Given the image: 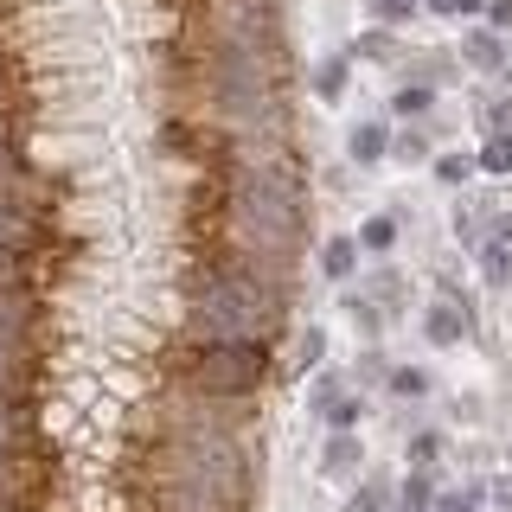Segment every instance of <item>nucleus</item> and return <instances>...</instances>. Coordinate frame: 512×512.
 I'll return each instance as SVG.
<instances>
[{
  "label": "nucleus",
  "mask_w": 512,
  "mask_h": 512,
  "mask_svg": "<svg viewBox=\"0 0 512 512\" xmlns=\"http://www.w3.org/2000/svg\"><path fill=\"white\" fill-rule=\"evenodd\" d=\"M173 372L199 397H256L269 378V340H192L186 333Z\"/></svg>",
  "instance_id": "f257e3e1"
},
{
  "label": "nucleus",
  "mask_w": 512,
  "mask_h": 512,
  "mask_svg": "<svg viewBox=\"0 0 512 512\" xmlns=\"http://www.w3.org/2000/svg\"><path fill=\"white\" fill-rule=\"evenodd\" d=\"M474 333V308L468 301H436V308L423 314V340L429 346H461Z\"/></svg>",
  "instance_id": "f03ea898"
},
{
  "label": "nucleus",
  "mask_w": 512,
  "mask_h": 512,
  "mask_svg": "<svg viewBox=\"0 0 512 512\" xmlns=\"http://www.w3.org/2000/svg\"><path fill=\"white\" fill-rule=\"evenodd\" d=\"M26 237H32V212L20 199V173H7L0 180V250H26Z\"/></svg>",
  "instance_id": "7ed1b4c3"
},
{
  "label": "nucleus",
  "mask_w": 512,
  "mask_h": 512,
  "mask_svg": "<svg viewBox=\"0 0 512 512\" xmlns=\"http://www.w3.org/2000/svg\"><path fill=\"white\" fill-rule=\"evenodd\" d=\"M359 461H365L359 429H333L327 448H320V474H327V480H352V474H359Z\"/></svg>",
  "instance_id": "20e7f679"
},
{
  "label": "nucleus",
  "mask_w": 512,
  "mask_h": 512,
  "mask_svg": "<svg viewBox=\"0 0 512 512\" xmlns=\"http://www.w3.org/2000/svg\"><path fill=\"white\" fill-rule=\"evenodd\" d=\"M461 64H468V71H500V64H506V39L493 26H474L468 39H461Z\"/></svg>",
  "instance_id": "39448f33"
},
{
  "label": "nucleus",
  "mask_w": 512,
  "mask_h": 512,
  "mask_svg": "<svg viewBox=\"0 0 512 512\" xmlns=\"http://www.w3.org/2000/svg\"><path fill=\"white\" fill-rule=\"evenodd\" d=\"M346 154L359 160V167H378V160H391V128H384V122H352Z\"/></svg>",
  "instance_id": "423d86ee"
},
{
  "label": "nucleus",
  "mask_w": 512,
  "mask_h": 512,
  "mask_svg": "<svg viewBox=\"0 0 512 512\" xmlns=\"http://www.w3.org/2000/svg\"><path fill=\"white\" fill-rule=\"evenodd\" d=\"M359 244H352V237H327V244H320V276L327 282H352L359 276Z\"/></svg>",
  "instance_id": "0eeeda50"
},
{
  "label": "nucleus",
  "mask_w": 512,
  "mask_h": 512,
  "mask_svg": "<svg viewBox=\"0 0 512 512\" xmlns=\"http://www.w3.org/2000/svg\"><path fill=\"white\" fill-rule=\"evenodd\" d=\"M397 237H404V224H397L391 212H372V218L359 224V237H352V244H359L365 256H391V250H397Z\"/></svg>",
  "instance_id": "6e6552de"
},
{
  "label": "nucleus",
  "mask_w": 512,
  "mask_h": 512,
  "mask_svg": "<svg viewBox=\"0 0 512 512\" xmlns=\"http://www.w3.org/2000/svg\"><path fill=\"white\" fill-rule=\"evenodd\" d=\"M346 77H352V64H346V52L320 58V64H314V96H320V103H340V96H346Z\"/></svg>",
  "instance_id": "1a4fd4ad"
},
{
  "label": "nucleus",
  "mask_w": 512,
  "mask_h": 512,
  "mask_svg": "<svg viewBox=\"0 0 512 512\" xmlns=\"http://www.w3.org/2000/svg\"><path fill=\"white\" fill-rule=\"evenodd\" d=\"M320 416H327V429H359V423H365V397L340 384V391H333L327 404H320Z\"/></svg>",
  "instance_id": "9d476101"
},
{
  "label": "nucleus",
  "mask_w": 512,
  "mask_h": 512,
  "mask_svg": "<svg viewBox=\"0 0 512 512\" xmlns=\"http://www.w3.org/2000/svg\"><path fill=\"white\" fill-rule=\"evenodd\" d=\"M346 320H352V327L365 333V340H378V333H384V308H378V295H365V288H352V295H346Z\"/></svg>",
  "instance_id": "9b49d317"
},
{
  "label": "nucleus",
  "mask_w": 512,
  "mask_h": 512,
  "mask_svg": "<svg viewBox=\"0 0 512 512\" xmlns=\"http://www.w3.org/2000/svg\"><path fill=\"white\" fill-rule=\"evenodd\" d=\"M429 109H436V90H429V84H397V96H391V116L423 122Z\"/></svg>",
  "instance_id": "f8f14e48"
},
{
  "label": "nucleus",
  "mask_w": 512,
  "mask_h": 512,
  "mask_svg": "<svg viewBox=\"0 0 512 512\" xmlns=\"http://www.w3.org/2000/svg\"><path fill=\"white\" fill-rule=\"evenodd\" d=\"M480 276H487V288H506L512 282V244L487 237V244H480Z\"/></svg>",
  "instance_id": "ddd939ff"
},
{
  "label": "nucleus",
  "mask_w": 512,
  "mask_h": 512,
  "mask_svg": "<svg viewBox=\"0 0 512 512\" xmlns=\"http://www.w3.org/2000/svg\"><path fill=\"white\" fill-rule=\"evenodd\" d=\"M448 77H455V58H448V52H423V58L410 64V84H429V90H436V84H448Z\"/></svg>",
  "instance_id": "4468645a"
},
{
  "label": "nucleus",
  "mask_w": 512,
  "mask_h": 512,
  "mask_svg": "<svg viewBox=\"0 0 512 512\" xmlns=\"http://www.w3.org/2000/svg\"><path fill=\"white\" fill-rule=\"evenodd\" d=\"M474 167L480 173H512V128L506 135H487V148L474 154Z\"/></svg>",
  "instance_id": "2eb2a0df"
},
{
  "label": "nucleus",
  "mask_w": 512,
  "mask_h": 512,
  "mask_svg": "<svg viewBox=\"0 0 512 512\" xmlns=\"http://www.w3.org/2000/svg\"><path fill=\"white\" fill-rule=\"evenodd\" d=\"M346 512H391V480H359V493L346 500Z\"/></svg>",
  "instance_id": "dca6fc26"
},
{
  "label": "nucleus",
  "mask_w": 512,
  "mask_h": 512,
  "mask_svg": "<svg viewBox=\"0 0 512 512\" xmlns=\"http://www.w3.org/2000/svg\"><path fill=\"white\" fill-rule=\"evenodd\" d=\"M384 384H391V397H423L429 391V372H423V365H391Z\"/></svg>",
  "instance_id": "f3484780"
},
{
  "label": "nucleus",
  "mask_w": 512,
  "mask_h": 512,
  "mask_svg": "<svg viewBox=\"0 0 512 512\" xmlns=\"http://www.w3.org/2000/svg\"><path fill=\"white\" fill-rule=\"evenodd\" d=\"M487 506V480H468V487H455V493H442L436 512H480Z\"/></svg>",
  "instance_id": "a211bd4d"
},
{
  "label": "nucleus",
  "mask_w": 512,
  "mask_h": 512,
  "mask_svg": "<svg viewBox=\"0 0 512 512\" xmlns=\"http://www.w3.org/2000/svg\"><path fill=\"white\" fill-rule=\"evenodd\" d=\"M352 52H365L372 64H391V58H397V32H391V26H372L359 45H352Z\"/></svg>",
  "instance_id": "6ab92c4d"
},
{
  "label": "nucleus",
  "mask_w": 512,
  "mask_h": 512,
  "mask_svg": "<svg viewBox=\"0 0 512 512\" xmlns=\"http://www.w3.org/2000/svg\"><path fill=\"white\" fill-rule=\"evenodd\" d=\"M320 365H327V333L308 327V333H301V359H295V372L308 378V372H320Z\"/></svg>",
  "instance_id": "aec40b11"
},
{
  "label": "nucleus",
  "mask_w": 512,
  "mask_h": 512,
  "mask_svg": "<svg viewBox=\"0 0 512 512\" xmlns=\"http://www.w3.org/2000/svg\"><path fill=\"white\" fill-rule=\"evenodd\" d=\"M474 173H480L474 154H442V160H436V180H442V186H468Z\"/></svg>",
  "instance_id": "412c9836"
},
{
  "label": "nucleus",
  "mask_w": 512,
  "mask_h": 512,
  "mask_svg": "<svg viewBox=\"0 0 512 512\" xmlns=\"http://www.w3.org/2000/svg\"><path fill=\"white\" fill-rule=\"evenodd\" d=\"M365 7H372L378 26H404V20H416V7H423V0H365Z\"/></svg>",
  "instance_id": "4be33fe9"
},
{
  "label": "nucleus",
  "mask_w": 512,
  "mask_h": 512,
  "mask_svg": "<svg viewBox=\"0 0 512 512\" xmlns=\"http://www.w3.org/2000/svg\"><path fill=\"white\" fill-rule=\"evenodd\" d=\"M391 154L404 160V167H416V160H429V135L423 128H404V135H391Z\"/></svg>",
  "instance_id": "5701e85b"
},
{
  "label": "nucleus",
  "mask_w": 512,
  "mask_h": 512,
  "mask_svg": "<svg viewBox=\"0 0 512 512\" xmlns=\"http://www.w3.org/2000/svg\"><path fill=\"white\" fill-rule=\"evenodd\" d=\"M436 455H442V436L436 429H416L410 436V468H436Z\"/></svg>",
  "instance_id": "b1692460"
},
{
  "label": "nucleus",
  "mask_w": 512,
  "mask_h": 512,
  "mask_svg": "<svg viewBox=\"0 0 512 512\" xmlns=\"http://www.w3.org/2000/svg\"><path fill=\"white\" fill-rule=\"evenodd\" d=\"M423 7L442 20H474V13H487V0H423Z\"/></svg>",
  "instance_id": "393cba45"
},
{
  "label": "nucleus",
  "mask_w": 512,
  "mask_h": 512,
  "mask_svg": "<svg viewBox=\"0 0 512 512\" xmlns=\"http://www.w3.org/2000/svg\"><path fill=\"white\" fill-rule=\"evenodd\" d=\"M384 372H391V365H384V352H378V346H365V352H359V378H365V384H378Z\"/></svg>",
  "instance_id": "a878e982"
},
{
  "label": "nucleus",
  "mask_w": 512,
  "mask_h": 512,
  "mask_svg": "<svg viewBox=\"0 0 512 512\" xmlns=\"http://www.w3.org/2000/svg\"><path fill=\"white\" fill-rule=\"evenodd\" d=\"M506 128H512V96H500V103L487 109V135H506Z\"/></svg>",
  "instance_id": "bb28decb"
},
{
  "label": "nucleus",
  "mask_w": 512,
  "mask_h": 512,
  "mask_svg": "<svg viewBox=\"0 0 512 512\" xmlns=\"http://www.w3.org/2000/svg\"><path fill=\"white\" fill-rule=\"evenodd\" d=\"M487 506L493 512H512V474L506 480H487Z\"/></svg>",
  "instance_id": "cd10ccee"
},
{
  "label": "nucleus",
  "mask_w": 512,
  "mask_h": 512,
  "mask_svg": "<svg viewBox=\"0 0 512 512\" xmlns=\"http://www.w3.org/2000/svg\"><path fill=\"white\" fill-rule=\"evenodd\" d=\"M487 26L493 32H512V0H487Z\"/></svg>",
  "instance_id": "c85d7f7f"
},
{
  "label": "nucleus",
  "mask_w": 512,
  "mask_h": 512,
  "mask_svg": "<svg viewBox=\"0 0 512 512\" xmlns=\"http://www.w3.org/2000/svg\"><path fill=\"white\" fill-rule=\"evenodd\" d=\"M333 391H340V378H314V391H308V410H320Z\"/></svg>",
  "instance_id": "c756f323"
},
{
  "label": "nucleus",
  "mask_w": 512,
  "mask_h": 512,
  "mask_svg": "<svg viewBox=\"0 0 512 512\" xmlns=\"http://www.w3.org/2000/svg\"><path fill=\"white\" fill-rule=\"evenodd\" d=\"M448 224H455V237H474V212H468V199H461L455 212H448Z\"/></svg>",
  "instance_id": "7c9ffc66"
},
{
  "label": "nucleus",
  "mask_w": 512,
  "mask_h": 512,
  "mask_svg": "<svg viewBox=\"0 0 512 512\" xmlns=\"http://www.w3.org/2000/svg\"><path fill=\"white\" fill-rule=\"evenodd\" d=\"M487 237H500V244H512V212H500V218H493V224H487Z\"/></svg>",
  "instance_id": "2f4dec72"
},
{
  "label": "nucleus",
  "mask_w": 512,
  "mask_h": 512,
  "mask_svg": "<svg viewBox=\"0 0 512 512\" xmlns=\"http://www.w3.org/2000/svg\"><path fill=\"white\" fill-rule=\"evenodd\" d=\"M500 77H506V84H512V58H506V64H500Z\"/></svg>",
  "instance_id": "473e14b6"
},
{
  "label": "nucleus",
  "mask_w": 512,
  "mask_h": 512,
  "mask_svg": "<svg viewBox=\"0 0 512 512\" xmlns=\"http://www.w3.org/2000/svg\"><path fill=\"white\" fill-rule=\"evenodd\" d=\"M506 461H512V448H506Z\"/></svg>",
  "instance_id": "72a5a7b5"
}]
</instances>
